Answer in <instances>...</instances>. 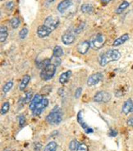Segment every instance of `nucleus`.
Here are the masks:
<instances>
[{"mask_svg":"<svg viewBox=\"0 0 133 151\" xmlns=\"http://www.w3.org/2000/svg\"><path fill=\"white\" fill-rule=\"evenodd\" d=\"M63 120V115L62 112L58 106H55L51 111L49 115L46 117V121L48 123L52 124V125H58Z\"/></svg>","mask_w":133,"mask_h":151,"instance_id":"2","label":"nucleus"},{"mask_svg":"<svg viewBox=\"0 0 133 151\" xmlns=\"http://www.w3.org/2000/svg\"><path fill=\"white\" fill-rule=\"evenodd\" d=\"M127 125L130 126V127H133V117L129 118V119L127 120Z\"/></svg>","mask_w":133,"mask_h":151,"instance_id":"38","label":"nucleus"},{"mask_svg":"<svg viewBox=\"0 0 133 151\" xmlns=\"http://www.w3.org/2000/svg\"><path fill=\"white\" fill-rule=\"evenodd\" d=\"M11 26L13 29H16L19 27L20 26V19L18 17H13L11 20Z\"/></svg>","mask_w":133,"mask_h":151,"instance_id":"26","label":"nucleus"},{"mask_svg":"<svg viewBox=\"0 0 133 151\" xmlns=\"http://www.w3.org/2000/svg\"><path fill=\"white\" fill-rule=\"evenodd\" d=\"M32 92L31 91H28L26 93V96L24 98V102H25V104H29V103H31L32 100Z\"/></svg>","mask_w":133,"mask_h":151,"instance_id":"27","label":"nucleus"},{"mask_svg":"<svg viewBox=\"0 0 133 151\" xmlns=\"http://www.w3.org/2000/svg\"><path fill=\"white\" fill-rule=\"evenodd\" d=\"M71 75H72V72L71 71H66L65 72L61 74V76L59 77V82L61 84H65L66 82H68L69 78L71 77Z\"/></svg>","mask_w":133,"mask_h":151,"instance_id":"17","label":"nucleus"},{"mask_svg":"<svg viewBox=\"0 0 133 151\" xmlns=\"http://www.w3.org/2000/svg\"><path fill=\"white\" fill-rule=\"evenodd\" d=\"M18 120H19V125L21 127H22L24 125H25V122H26V118L23 115H21V116L18 117Z\"/></svg>","mask_w":133,"mask_h":151,"instance_id":"32","label":"nucleus"},{"mask_svg":"<svg viewBox=\"0 0 133 151\" xmlns=\"http://www.w3.org/2000/svg\"><path fill=\"white\" fill-rule=\"evenodd\" d=\"M52 31H53L50 28L46 26L45 25H42V26H39L37 29V35L39 38H45V37H48L50 35Z\"/></svg>","mask_w":133,"mask_h":151,"instance_id":"9","label":"nucleus"},{"mask_svg":"<svg viewBox=\"0 0 133 151\" xmlns=\"http://www.w3.org/2000/svg\"><path fill=\"white\" fill-rule=\"evenodd\" d=\"M71 5H72V1L71 0H63L58 5V11L59 12H61V13H63L70 7Z\"/></svg>","mask_w":133,"mask_h":151,"instance_id":"15","label":"nucleus"},{"mask_svg":"<svg viewBox=\"0 0 133 151\" xmlns=\"http://www.w3.org/2000/svg\"><path fill=\"white\" fill-rule=\"evenodd\" d=\"M55 72H56V66L50 63L47 67H45L44 69L41 70L40 77L44 81H49L54 77Z\"/></svg>","mask_w":133,"mask_h":151,"instance_id":"4","label":"nucleus"},{"mask_svg":"<svg viewBox=\"0 0 133 151\" xmlns=\"http://www.w3.org/2000/svg\"><path fill=\"white\" fill-rule=\"evenodd\" d=\"M84 27H85V23H82L75 30V33H76V34H79L80 32H82V31H83Z\"/></svg>","mask_w":133,"mask_h":151,"instance_id":"33","label":"nucleus"},{"mask_svg":"<svg viewBox=\"0 0 133 151\" xmlns=\"http://www.w3.org/2000/svg\"><path fill=\"white\" fill-rule=\"evenodd\" d=\"M81 10H82V12L83 13H90V12H93L94 8H93V6H92L91 4H83V5H82Z\"/></svg>","mask_w":133,"mask_h":151,"instance_id":"20","label":"nucleus"},{"mask_svg":"<svg viewBox=\"0 0 133 151\" xmlns=\"http://www.w3.org/2000/svg\"><path fill=\"white\" fill-rule=\"evenodd\" d=\"M48 104H49V100H48L47 99H43L42 101H41L39 104L35 107V109L32 111L33 115H34V116H39V115L41 114V112L44 111V109L47 107Z\"/></svg>","mask_w":133,"mask_h":151,"instance_id":"7","label":"nucleus"},{"mask_svg":"<svg viewBox=\"0 0 133 151\" xmlns=\"http://www.w3.org/2000/svg\"><path fill=\"white\" fill-rule=\"evenodd\" d=\"M75 39H76L75 35L72 32H66L65 34H63L62 36V41L66 45H69V44H72V43H74Z\"/></svg>","mask_w":133,"mask_h":151,"instance_id":"12","label":"nucleus"},{"mask_svg":"<svg viewBox=\"0 0 133 151\" xmlns=\"http://www.w3.org/2000/svg\"><path fill=\"white\" fill-rule=\"evenodd\" d=\"M8 35V27L5 26H2L0 28V41L1 43H4L7 39Z\"/></svg>","mask_w":133,"mask_h":151,"instance_id":"18","label":"nucleus"},{"mask_svg":"<svg viewBox=\"0 0 133 151\" xmlns=\"http://www.w3.org/2000/svg\"><path fill=\"white\" fill-rule=\"evenodd\" d=\"M111 0H102V3L103 4H109Z\"/></svg>","mask_w":133,"mask_h":151,"instance_id":"39","label":"nucleus"},{"mask_svg":"<svg viewBox=\"0 0 133 151\" xmlns=\"http://www.w3.org/2000/svg\"><path fill=\"white\" fill-rule=\"evenodd\" d=\"M90 41L85 40V41L80 42L78 44H77V52L80 53L81 54H86V53L88 52V50L90 49Z\"/></svg>","mask_w":133,"mask_h":151,"instance_id":"10","label":"nucleus"},{"mask_svg":"<svg viewBox=\"0 0 133 151\" xmlns=\"http://www.w3.org/2000/svg\"><path fill=\"white\" fill-rule=\"evenodd\" d=\"M12 85H13V82H12V81H9V82H8L4 85V87H3V91H4V93H8V91L12 88Z\"/></svg>","mask_w":133,"mask_h":151,"instance_id":"25","label":"nucleus"},{"mask_svg":"<svg viewBox=\"0 0 133 151\" xmlns=\"http://www.w3.org/2000/svg\"><path fill=\"white\" fill-rule=\"evenodd\" d=\"M41 148H42V145L39 143H37L35 145V151H40Z\"/></svg>","mask_w":133,"mask_h":151,"instance_id":"36","label":"nucleus"},{"mask_svg":"<svg viewBox=\"0 0 133 151\" xmlns=\"http://www.w3.org/2000/svg\"><path fill=\"white\" fill-rule=\"evenodd\" d=\"M110 99H111V94L107 91H99L94 96V101L97 103H107Z\"/></svg>","mask_w":133,"mask_h":151,"instance_id":"5","label":"nucleus"},{"mask_svg":"<svg viewBox=\"0 0 133 151\" xmlns=\"http://www.w3.org/2000/svg\"><path fill=\"white\" fill-rule=\"evenodd\" d=\"M7 8L8 9H9V10H11V9H12V8H13V3L12 2H9V3H8L7 4Z\"/></svg>","mask_w":133,"mask_h":151,"instance_id":"37","label":"nucleus"},{"mask_svg":"<svg viewBox=\"0 0 133 151\" xmlns=\"http://www.w3.org/2000/svg\"><path fill=\"white\" fill-rule=\"evenodd\" d=\"M28 34V29L27 28H22L19 32V37L20 39H23L26 37V35Z\"/></svg>","mask_w":133,"mask_h":151,"instance_id":"30","label":"nucleus"},{"mask_svg":"<svg viewBox=\"0 0 133 151\" xmlns=\"http://www.w3.org/2000/svg\"><path fill=\"white\" fill-rule=\"evenodd\" d=\"M129 5L130 4L128 3V2H127V1L122 2V3L119 5V7L117 8V10H116V13H117V14H120V13H122V12L125 10L126 8L129 7Z\"/></svg>","mask_w":133,"mask_h":151,"instance_id":"22","label":"nucleus"},{"mask_svg":"<svg viewBox=\"0 0 133 151\" xmlns=\"http://www.w3.org/2000/svg\"><path fill=\"white\" fill-rule=\"evenodd\" d=\"M122 112H123L125 115H127L131 112H133V101L131 99H127L124 103V104L122 106Z\"/></svg>","mask_w":133,"mask_h":151,"instance_id":"13","label":"nucleus"},{"mask_svg":"<svg viewBox=\"0 0 133 151\" xmlns=\"http://www.w3.org/2000/svg\"><path fill=\"white\" fill-rule=\"evenodd\" d=\"M47 1L49 2V3H52V2H54V0H47Z\"/></svg>","mask_w":133,"mask_h":151,"instance_id":"40","label":"nucleus"},{"mask_svg":"<svg viewBox=\"0 0 133 151\" xmlns=\"http://www.w3.org/2000/svg\"><path fill=\"white\" fill-rule=\"evenodd\" d=\"M106 42V38L104 35L100 33L93 35L90 40V47L94 50L100 49Z\"/></svg>","mask_w":133,"mask_h":151,"instance_id":"3","label":"nucleus"},{"mask_svg":"<svg viewBox=\"0 0 133 151\" xmlns=\"http://www.w3.org/2000/svg\"><path fill=\"white\" fill-rule=\"evenodd\" d=\"M82 89L81 88V87H79L77 89H76V91H75V98H79V97L82 95Z\"/></svg>","mask_w":133,"mask_h":151,"instance_id":"34","label":"nucleus"},{"mask_svg":"<svg viewBox=\"0 0 133 151\" xmlns=\"http://www.w3.org/2000/svg\"><path fill=\"white\" fill-rule=\"evenodd\" d=\"M53 54H54V57H58V58L62 57L63 55V49H62V47L59 46V45L55 46L54 49Z\"/></svg>","mask_w":133,"mask_h":151,"instance_id":"23","label":"nucleus"},{"mask_svg":"<svg viewBox=\"0 0 133 151\" xmlns=\"http://www.w3.org/2000/svg\"><path fill=\"white\" fill-rule=\"evenodd\" d=\"M57 148H58L57 143L54 141H51L44 148L43 151H57Z\"/></svg>","mask_w":133,"mask_h":151,"instance_id":"21","label":"nucleus"},{"mask_svg":"<svg viewBox=\"0 0 133 151\" xmlns=\"http://www.w3.org/2000/svg\"><path fill=\"white\" fill-rule=\"evenodd\" d=\"M77 151H88V146L85 143L80 144V145L77 148Z\"/></svg>","mask_w":133,"mask_h":151,"instance_id":"31","label":"nucleus"},{"mask_svg":"<svg viewBox=\"0 0 133 151\" xmlns=\"http://www.w3.org/2000/svg\"><path fill=\"white\" fill-rule=\"evenodd\" d=\"M43 99V96H42L41 94H35V96L33 97L31 102L30 103V106H29L30 109H31V111H33V110L35 109V107L42 101Z\"/></svg>","mask_w":133,"mask_h":151,"instance_id":"14","label":"nucleus"},{"mask_svg":"<svg viewBox=\"0 0 133 151\" xmlns=\"http://www.w3.org/2000/svg\"><path fill=\"white\" fill-rule=\"evenodd\" d=\"M30 81H31V77L29 75H25L22 78V80H21V84H20V90H24L26 89V87L27 86Z\"/></svg>","mask_w":133,"mask_h":151,"instance_id":"19","label":"nucleus"},{"mask_svg":"<svg viewBox=\"0 0 133 151\" xmlns=\"http://www.w3.org/2000/svg\"><path fill=\"white\" fill-rule=\"evenodd\" d=\"M121 58V54L120 52L117 49H111L104 53L103 54L100 55L99 57V64L102 67L106 66L109 62L117 61L119 58Z\"/></svg>","mask_w":133,"mask_h":151,"instance_id":"1","label":"nucleus"},{"mask_svg":"<svg viewBox=\"0 0 133 151\" xmlns=\"http://www.w3.org/2000/svg\"><path fill=\"white\" fill-rule=\"evenodd\" d=\"M129 38L130 36L128 34H124V35H121L120 37H118L117 39H115L114 44H113V45H114V46H119V45H121L122 44H124L125 42H127V41L129 39Z\"/></svg>","mask_w":133,"mask_h":151,"instance_id":"16","label":"nucleus"},{"mask_svg":"<svg viewBox=\"0 0 133 151\" xmlns=\"http://www.w3.org/2000/svg\"><path fill=\"white\" fill-rule=\"evenodd\" d=\"M9 108H10L9 103H8V102L4 103V104H3V106H2V109H1V113H2V115L7 113V112H8V110H9Z\"/></svg>","mask_w":133,"mask_h":151,"instance_id":"28","label":"nucleus"},{"mask_svg":"<svg viewBox=\"0 0 133 151\" xmlns=\"http://www.w3.org/2000/svg\"><path fill=\"white\" fill-rule=\"evenodd\" d=\"M82 114V111H80V112L77 113V122H78V123L82 126V127L84 129V131H85L86 133H87V134L92 133V132H93V129L90 128V127L84 122Z\"/></svg>","mask_w":133,"mask_h":151,"instance_id":"11","label":"nucleus"},{"mask_svg":"<svg viewBox=\"0 0 133 151\" xmlns=\"http://www.w3.org/2000/svg\"><path fill=\"white\" fill-rule=\"evenodd\" d=\"M102 79H103V74L100 73V72L92 74L87 80V85L89 86H93V85H97Z\"/></svg>","mask_w":133,"mask_h":151,"instance_id":"8","label":"nucleus"},{"mask_svg":"<svg viewBox=\"0 0 133 151\" xmlns=\"http://www.w3.org/2000/svg\"><path fill=\"white\" fill-rule=\"evenodd\" d=\"M46 26L49 28H50L52 31L55 30L56 28L59 26V20L56 17H54L52 16H49L44 21V24Z\"/></svg>","mask_w":133,"mask_h":151,"instance_id":"6","label":"nucleus"},{"mask_svg":"<svg viewBox=\"0 0 133 151\" xmlns=\"http://www.w3.org/2000/svg\"><path fill=\"white\" fill-rule=\"evenodd\" d=\"M79 145H80V144H79L78 141L77 140H73L69 144V150L72 151H77V148L79 147Z\"/></svg>","mask_w":133,"mask_h":151,"instance_id":"24","label":"nucleus"},{"mask_svg":"<svg viewBox=\"0 0 133 151\" xmlns=\"http://www.w3.org/2000/svg\"><path fill=\"white\" fill-rule=\"evenodd\" d=\"M50 61H51V63L52 64H54L55 66H59L61 64V59L60 58H58V57H54V56H53L52 58H50Z\"/></svg>","mask_w":133,"mask_h":151,"instance_id":"29","label":"nucleus"},{"mask_svg":"<svg viewBox=\"0 0 133 151\" xmlns=\"http://www.w3.org/2000/svg\"><path fill=\"white\" fill-rule=\"evenodd\" d=\"M117 132L116 130H114V129H110V132H109V136H117Z\"/></svg>","mask_w":133,"mask_h":151,"instance_id":"35","label":"nucleus"}]
</instances>
